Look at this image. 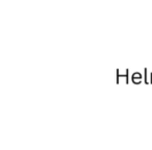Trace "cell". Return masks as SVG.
I'll return each mask as SVG.
<instances>
[{
	"mask_svg": "<svg viewBox=\"0 0 152 150\" xmlns=\"http://www.w3.org/2000/svg\"><path fill=\"white\" fill-rule=\"evenodd\" d=\"M141 79H142V76L137 73L134 74V75L132 76V80H134L135 83H140V81H141Z\"/></svg>",
	"mask_w": 152,
	"mask_h": 150,
	"instance_id": "obj_1",
	"label": "cell"
}]
</instances>
